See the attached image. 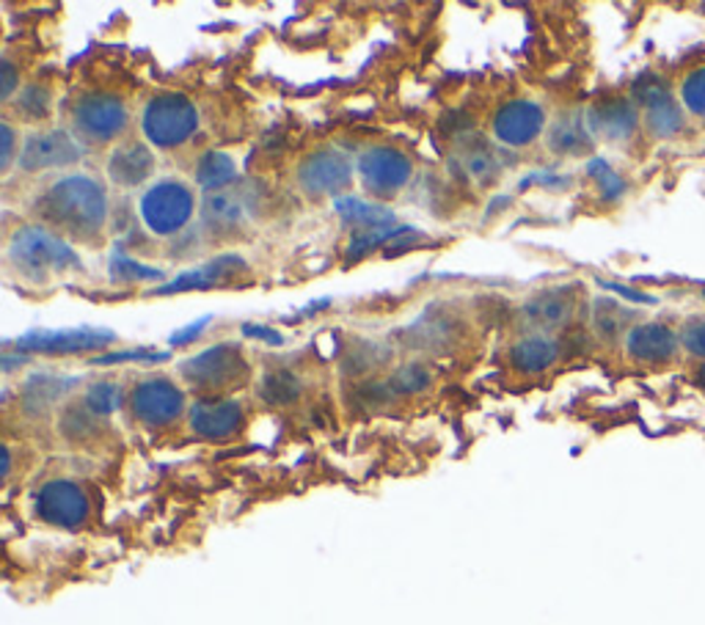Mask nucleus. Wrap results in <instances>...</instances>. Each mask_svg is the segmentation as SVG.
<instances>
[{"label": "nucleus", "mask_w": 705, "mask_h": 625, "mask_svg": "<svg viewBox=\"0 0 705 625\" xmlns=\"http://www.w3.org/2000/svg\"><path fill=\"white\" fill-rule=\"evenodd\" d=\"M42 213L61 230L75 235H94L102 230L108 215L105 190L89 177H64L42 199Z\"/></svg>", "instance_id": "1"}, {"label": "nucleus", "mask_w": 705, "mask_h": 625, "mask_svg": "<svg viewBox=\"0 0 705 625\" xmlns=\"http://www.w3.org/2000/svg\"><path fill=\"white\" fill-rule=\"evenodd\" d=\"M141 127H144L146 141L152 146H160V149L182 146L199 127L197 105L186 94H177V91L157 94L146 102Z\"/></svg>", "instance_id": "2"}, {"label": "nucleus", "mask_w": 705, "mask_h": 625, "mask_svg": "<svg viewBox=\"0 0 705 625\" xmlns=\"http://www.w3.org/2000/svg\"><path fill=\"white\" fill-rule=\"evenodd\" d=\"M9 263L20 270V274L31 276V279H45L53 270L80 268V259L75 257L72 248L58 237L47 235L45 230H20L9 243Z\"/></svg>", "instance_id": "3"}, {"label": "nucleus", "mask_w": 705, "mask_h": 625, "mask_svg": "<svg viewBox=\"0 0 705 625\" xmlns=\"http://www.w3.org/2000/svg\"><path fill=\"white\" fill-rule=\"evenodd\" d=\"M193 193L188 185L174 182V179H163L155 188H149L141 199V219H144L146 230L155 235H174L191 221L193 215Z\"/></svg>", "instance_id": "4"}, {"label": "nucleus", "mask_w": 705, "mask_h": 625, "mask_svg": "<svg viewBox=\"0 0 705 625\" xmlns=\"http://www.w3.org/2000/svg\"><path fill=\"white\" fill-rule=\"evenodd\" d=\"M89 493L80 482L56 477L47 480L45 486L36 488L34 493V513L45 524L58 526V529H78L89 518Z\"/></svg>", "instance_id": "5"}, {"label": "nucleus", "mask_w": 705, "mask_h": 625, "mask_svg": "<svg viewBox=\"0 0 705 625\" xmlns=\"http://www.w3.org/2000/svg\"><path fill=\"white\" fill-rule=\"evenodd\" d=\"M180 372L182 378L191 386H197V389L215 391L226 389V386H235L237 380L246 378L248 361L240 347L232 345V342H224V345H215L210 347V350L182 361Z\"/></svg>", "instance_id": "6"}, {"label": "nucleus", "mask_w": 705, "mask_h": 625, "mask_svg": "<svg viewBox=\"0 0 705 625\" xmlns=\"http://www.w3.org/2000/svg\"><path fill=\"white\" fill-rule=\"evenodd\" d=\"M634 97L637 105L642 108L645 127L656 138H672L683 130L686 124V113H683L681 100L672 97V91L667 89L664 80L659 78H642L634 86Z\"/></svg>", "instance_id": "7"}, {"label": "nucleus", "mask_w": 705, "mask_h": 625, "mask_svg": "<svg viewBox=\"0 0 705 625\" xmlns=\"http://www.w3.org/2000/svg\"><path fill=\"white\" fill-rule=\"evenodd\" d=\"M130 408L133 416L146 427H168L171 422H177L186 411V397L171 380L152 378L144 380L133 389L130 397Z\"/></svg>", "instance_id": "8"}, {"label": "nucleus", "mask_w": 705, "mask_h": 625, "mask_svg": "<svg viewBox=\"0 0 705 625\" xmlns=\"http://www.w3.org/2000/svg\"><path fill=\"white\" fill-rule=\"evenodd\" d=\"M411 171H414V166H411L409 155L394 149V146H372L359 160L361 179L378 196H392L403 190L409 185Z\"/></svg>", "instance_id": "9"}, {"label": "nucleus", "mask_w": 705, "mask_h": 625, "mask_svg": "<svg viewBox=\"0 0 705 625\" xmlns=\"http://www.w3.org/2000/svg\"><path fill=\"white\" fill-rule=\"evenodd\" d=\"M75 127L91 141H111L127 127V108L119 97L86 94L75 105Z\"/></svg>", "instance_id": "10"}, {"label": "nucleus", "mask_w": 705, "mask_h": 625, "mask_svg": "<svg viewBox=\"0 0 705 625\" xmlns=\"http://www.w3.org/2000/svg\"><path fill=\"white\" fill-rule=\"evenodd\" d=\"M298 179H301V188L306 190V193H339V190H345L347 185H350L352 166L342 152L320 149L312 152V155L301 163Z\"/></svg>", "instance_id": "11"}, {"label": "nucleus", "mask_w": 705, "mask_h": 625, "mask_svg": "<svg viewBox=\"0 0 705 625\" xmlns=\"http://www.w3.org/2000/svg\"><path fill=\"white\" fill-rule=\"evenodd\" d=\"M116 339V334L108 328H89V325H80V328H64V331H31L23 339L18 342L20 350L31 353H83L94 350V347L108 345V342Z\"/></svg>", "instance_id": "12"}, {"label": "nucleus", "mask_w": 705, "mask_h": 625, "mask_svg": "<svg viewBox=\"0 0 705 625\" xmlns=\"http://www.w3.org/2000/svg\"><path fill=\"white\" fill-rule=\"evenodd\" d=\"M546 113L538 102L513 100L502 105L493 116V133L502 144L507 146H526L533 144L544 133Z\"/></svg>", "instance_id": "13"}, {"label": "nucleus", "mask_w": 705, "mask_h": 625, "mask_svg": "<svg viewBox=\"0 0 705 625\" xmlns=\"http://www.w3.org/2000/svg\"><path fill=\"white\" fill-rule=\"evenodd\" d=\"M191 431L204 442H226L243 427V405L237 400H199L191 408Z\"/></svg>", "instance_id": "14"}, {"label": "nucleus", "mask_w": 705, "mask_h": 625, "mask_svg": "<svg viewBox=\"0 0 705 625\" xmlns=\"http://www.w3.org/2000/svg\"><path fill=\"white\" fill-rule=\"evenodd\" d=\"M80 160V146L69 138L64 130H53V133H40L29 138L20 163L29 171H42V168L56 166H72Z\"/></svg>", "instance_id": "15"}, {"label": "nucleus", "mask_w": 705, "mask_h": 625, "mask_svg": "<svg viewBox=\"0 0 705 625\" xmlns=\"http://www.w3.org/2000/svg\"><path fill=\"white\" fill-rule=\"evenodd\" d=\"M681 347V336L661 323L634 325L626 336V350L634 361L642 364H664L675 358Z\"/></svg>", "instance_id": "16"}, {"label": "nucleus", "mask_w": 705, "mask_h": 625, "mask_svg": "<svg viewBox=\"0 0 705 625\" xmlns=\"http://www.w3.org/2000/svg\"><path fill=\"white\" fill-rule=\"evenodd\" d=\"M588 127L609 141H628L639 127V113L631 100H606L590 111Z\"/></svg>", "instance_id": "17"}, {"label": "nucleus", "mask_w": 705, "mask_h": 625, "mask_svg": "<svg viewBox=\"0 0 705 625\" xmlns=\"http://www.w3.org/2000/svg\"><path fill=\"white\" fill-rule=\"evenodd\" d=\"M152 168H155V155L144 144L116 146L111 160H108V174H111L113 182L124 185V188L144 182L152 174Z\"/></svg>", "instance_id": "18"}, {"label": "nucleus", "mask_w": 705, "mask_h": 625, "mask_svg": "<svg viewBox=\"0 0 705 625\" xmlns=\"http://www.w3.org/2000/svg\"><path fill=\"white\" fill-rule=\"evenodd\" d=\"M237 270H246V263H243L240 257H235V254H226V257L213 259V263L204 265V268L188 270V274L177 276V279L168 281V284L157 287V295H171V292H188V290H208V287H213L215 281H221L224 276L237 274Z\"/></svg>", "instance_id": "19"}, {"label": "nucleus", "mask_w": 705, "mask_h": 625, "mask_svg": "<svg viewBox=\"0 0 705 625\" xmlns=\"http://www.w3.org/2000/svg\"><path fill=\"white\" fill-rule=\"evenodd\" d=\"M251 196L237 193V190H213L204 199V221L219 230L240 226L251 215Z\"/></svg>", "instance_id": "20"}, {"label": "nucleus", "mask_w": 705, "mask_h": 625, "mask_svg": "<svg viewBox=\"0 0 705 625\" xmlns=\"http://www.w3.org/2000/svg\"><path fill=\"white\" fill-rule=\"evenodd\" d=\"M573 306V290L562 287V290H551L544 292V295L533 298V301L526 303V317L533 320V325H540V328H560L571 320Z\"/></svg>", "instance_id": "21"}, {"label": "nucleus", "mask_w": 705, "mask_h": 625, "mask_svg": "<svg viewBox=\"0 0 705 625\" xmlns=\"http://www.w3.org/2000/svg\"><path fill=\"white\" fill-rule=\"evenodd\" d=\"M557 345L546 336H529V339L515 342L513 350H510V364H513L518 372L535 375L549 369L551 364L557 361Z\"/></svg>", "instance_id": "22"}, {"label": "nucleus", "mask_w": 705, "mask_h": 625, "mask_svg": "<svg viewBox=\"0 0 705 625\" xmlns=\"http://www.w3.org/2000/svg\"><path fill=\"white\" fill-rule=\"evenodd\" d=\"M336 213L352 226H367V230L378 232L387 230V226L394 224V213H389L387 207L370 204V201L352 199V196H345V199H336Z\"/></svg>", "instance_id": "23"}, {"label": "nucleus", "mask_w": 705, "mask_h": 625, "mask_svg": "<svg viewBox=\"0 0 705 625\" xmlns=\"http://www.w3.org/2000/svg\"><path fill=\"white\" fill-rule=\"evenodd\" d=\"M678 100H681L686 119L705 122V62L694 64L689 72H683L678 83Z\"/></svg>", "instance_id": "24"}, {"label": "nucleus", "mask_w": 705, "mask_h": 625, "mask_svg": "<svg viewBox=\"0 0 705 625\" xmlns=\"http://www.w3.org/2000/svg\"><path fill=\"white\" fill-rule=\"evenodd\" d=\"M237 177L235 160H232L226 152H204L197 163V182L202 185L204 190H215L230 185L232 179Z\"/></svg>", "instance_id": "25"}, {"label": "nucleus", "mask_w": 705, "mask_h": 625, "mask_svg": "<svg viewBox=\"0 0 705 625\" xmlns=\"http://www.w3.org/2000/svg\"><path fill=\"white\" fill-rule=\"evenodd\" d=\"M259 394H262V400L270 402V405H290V402H295L298 394H301V380L292 372H287V369H279V372L265 375L262 386H259Z\"/></svg>", "instance_id": "26"}, {"label": "nucleus", "mask_w": 705, "mask_h": 625, "mask_svg": "<svg viewBox=\"0 0 705 625\" xmlns=\"http://www.w3.org/2000/svg\"><path fill=\"white\" fill-rule=\"evenodd\" d=\"M588 124H582L579 119H562L551 127L549 146L555 152H584L590 144Z\"/></svg>", "instance_id": "27"}, {"label": "nucleus", "mask_w": 705, "mask_h": 625, "mask_svg": "<svg viewBox=\"0 0 705 625\" xmlns=\"http://www.w3.org/2000/svg\"><path fill=\"white\" fill-rule=\"evenodd\" d=\"M124 394L116 383H94L86 391V408L94 416H111L113 411H119Z\"/></svg>", "instance_id": "28"}, {"label": "nucleus", "mask_w": 705, "mask_h": 625, "mask_svg": "<svg viewBox=\"0 0 705 625\" xmlns=\"http://www.w3.org/2000/svg\"><path fill=\"white\" fill-rule=\"evenodd\" d=\"M108 270H111L113 279H119V281H157V279H163V270L146 268V265L135 263V259H130L127 254H122V252L113 254L111 263H108Z\"/></svg>", "instance_id": "29"}, {"label": "nucleus", "mask_w": 705, "mask_h": 625, "mask_svg": "<svg viewBox=\"0 0 705 625\" xmlns=\"http://www.w3.org/2000/svg\"><path fill=\"white\" fill-rule=\"evenodd\" d=\"M411 235H416V232L414 230H378V232H367V235H356L350 241V246H347V257L359 259L365 257L367 252H372V248L387 246V243L400 241V237H411Z\"/></svg>", "instance_id": "30"}, {"label": "nucleus", "mask_w": 705, "mask_h": 625, "mask_svg": "<svg viewBox=\"0 0 705 625\" xmlns=\"http://www.w3.org/2000/svg\"><path fill=\"white\" fill-rule=\"evenodd\" d=\"M681 347L694 358L705 361V317H692L683 323L681 331Z\"/></svg>", "instance_id": "31"}, {"label": "nucleus", "mask_w": 705, "mask_h": 625, "mask_svg": "<svg viewBox=\"0 0 705 625\" xmlns=\"http://www.w3.org/2000/svg\"><path fill=\"white\" fill-rule=\"evenodd\" d=\"M430 386V372L419 364H409L394 375V391H419Z\"/></svg>", "instance_id": "32"}, {"label": "nucleus", "mask_w": 705, "mask_h": 625, "mask_svg": "<svg viewBox=\"0 0 705 625\" xmlns=\"http://www.w3.org/2000/svg\"><path fill=\"white\" fill-rule=\"evenodd\" d=\"M47 100H51V97H47V91L42 89V86H29V89L20 94L18 108L20 113H29V116L40 119L47 113Z\"/></svg>", "instance_id": "33"}, {"label": "nucleus", "mask_w": 705, "mask_h": 625, "mask_svg": "<svg viewBox=\"0 0 705 625\" xmlns=\"http://www.w3.org/2000/svg\"><path fill=\"white\" fill-rule=\"evenodd\" d=\"M119 361H146V364H160L168 361V353H155V350H133V353H111V356L94 358V364H119Z\"/></svg>", "instance_id": "34"}, {"label": "nucleus", "mask_w": 705, "mask_h": 625, "mask_svg": "<svg viewBox=\"0 0 705 625\" xmlns=\"http://www.w3.org/2000/svg\"><path fill=\"white\" fill-rule=\"evenodd\" d=\"M590 174H593V177L601 182V190H604V196H617V193H620V179H617L615 174L609 171V166H606V163L593 160V163H590Z\"/></svg>", "instance_id": "35"}, {"label": "nucleus", "mask_w": 705, "mask_h": 625, "mask_svg": "<svg viewBox=\"0 0 705 625\" xmlns=\"http://www.w3.org/2000/svg\"><path fill=\"white\" fill-rule=\"evenodd\" d=\"M208 323H210V317H202V320H197V323H191V325H186V328H180V331H174L171 334V347H182V345H191L193 339H199V336L204 334V331H208Z\"/></svg>", "instance_id": "36"}, {"label": "nucleus", "mask_w": 705, "mask_h": 625, "mask_svg": "<svg viewBox=\"0 0 705 625\" xmlns=\"http://www.w3.org/2000/svg\"><path fill=\"white\" fill-rule=\"evenodd\" d=\"M243 336H248V339H262V342H268V345H273V347H279L281 342V334L279 331H273V328H265V325H257V323H246L243 325Z\"/></svg>", "instance_id": "37"}, {"label": "nucleus", "mask_w": 705, "mask_h": 625, "mask_svg": "<svg viewBox=\"0 0 705 625\" xmlns=\"http://www.w3.org/2000/svg\"><path fill=\"white\" fill-rule=\"evenodd\" d=\"M3 83H0V97H3V100H9V97H12V91H14V86H18V69L12 67V62H3Z\"/></svg>", "instance_id": "38"}, {"label": "nucleus", "mask_w": 705, "mask_h": 625, "mask_svg": "<svg viewBox=\"0 0 705 625\" xmlns=\"http://www.w3.org/2000/svg\"><path fill=\"white\" fill-rule=\"evenodd\" d=\"M0 133H3V152H0V166L9 168L12 163V152H14V133L7 122L0 124Z\"/></svg>", "instance_id": "39"}, {"label": "nucleus", "mask_w": 705, "mask_h": 625, "mask_svg": "<svg viewBox=\"0 0 705 625\" xmlns=\"http://www.w3.org/2000/svg\"><path fill=\"white\" fill-rule=\"evenodd\" d=\"M694 380H697V386H700V389H703V391H705V361H703V364H700V367H697V372H694Z\"/></svg>", "instance_id": "40"}]
</instances>
